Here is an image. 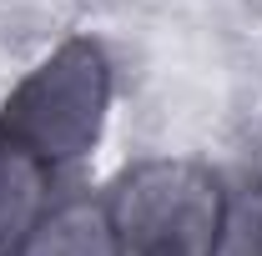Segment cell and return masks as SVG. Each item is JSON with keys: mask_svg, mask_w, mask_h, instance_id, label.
<instances>
[{"mask_svg": "<svg viewBox=\"0 0 262 256\" xmlns=\"http://www.w3.org/2000/svg\"><path fill=\"white\" fill-rule=\"evenodd\" d=\"M111 111V56L91 35H66L5 96L0 126L46 171L91 156Z\"/></svg>", "mask_w": 262, "mask_h": 256, "instance_id": "1", "label": "cell"}, {"mask_svg": "<svg viewBox=\"0 0 262 256\" xmlns=\"http://www.w3.org/2000/svg\"><path fill=\"white\" fill-rule=\"evenodd\" d=\"M222 196V181L202 161L151 156L126 166L106 196L116 256H212Z\"/></svg>", "mask_w": 262, "mask_h": 256, "instance_id": "2", "label": "cell"}, {"mask_svg": "<svg viewBox=\"0 0 262 256\" xmlns=\"http://www.w3.org/2000/svg\"><path fill=\"white\" fill-rule=\"evenodd\" d=\"M10 256H116V236L106 221V201L71 196L61 206L40 211L31 231L15 241Z\"/></svg>", "mask_w": 262, "mask_h": 256, "instance_id": "3", "label": "cell"}, {"mask_svg": "<svg viewBox=\"0 0 262 256\" xmlns=\"http://www.w3.org/2000/svg\"><path fill=\"white\" fill-rule=\"evenodd\" d=\"M40 191H46V166L0 126V256L15 251V241L46 211Z\"/></svg>", "mask_w": 262, "mask_h": 256, "instance_id": "4", "label": "cell"}, {"mask_svg": "<svg viewBox=\"0 0 262 256\" xmlns=\"http://www.w3.org/2000/svg\"><path fill=\"white\" fill-rule=\"evenodd\" d=\"M212 256H262V176H247L222 196Z\"/></svg>", "mask_w": 262, "mask_h": 256, "instance_id": "5", "label": "cell"}]
</instances>
